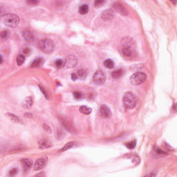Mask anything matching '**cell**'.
<instances>
[{
	"label": "cell",
	"instance_id": "7a4b0ae2",
	"mask_svg": "<svg viewBox=\"0 0 177 177\" xmlns=\"http://www.w3.org/2000/svg\"><path fill=\"white\" fill-rule=\"evenodd\" d=\"M1 22L7 26L15 28L20 23V18L15 14L6 13L1 16Z\"/></svg>",
	"mask_w": 177,
	"mask_h": 177
},
{
	"label": "cell",
	"instance_id": "2e32d148",
	"mask_svg": "<svg viewBox=\"0 0 177 177\" xmlns=\"http://www.w3.org/2000/svg\"><path fill=\"white\" fill-rule=\"evenodd\" d=\"M62 122L63 125L65 127V128H66L68 131H69V132H71V133H74V132H75V128L73 127V125H72L69 121H67V120H62Z\"/></svg>",
	"mask_w": 177,
	"mask_h": 177
},
{
	"label": "cell",
	"instance_id": "9c48e42d",
	"mask_svg": "<svg viewBox=\"0 0 177 177\" xmlns=\"http://www.w3.org/2000/svg\"><path fill=\"white\" fill-rule=\"evenodd\" d=\"M114 17V10L111 9H107L104 10L101 14V17L104 21H109L111 20Z\"/></svg>",
	"mask_w": 177,
	"mask_h": 177
},
{
	"label": "cell",
	"instance_id": "5b68a950",
	"mask_svg": "<svg viewBox=\"0 0 177 177\" xmlns=\"http://www.w3.org/2000/svg\"><path fill=\"white\" fill-rule=\"evenodd\" d=\"M147 79V75L143 72H136L134 73L130 78V81L132 85H139L145 82Z\"/></svg>",
	"mask_w": 177,
	"mask_h": 177
},
{
	"label": "cell",
	"instance_id": "74e56055",
	"mask_svg": "<svg viewBox=\"0 0 177 177\" xmlns=\"http://www.w3.org/2000/svg\"><path fill=\"white\" fill-rule=\"evenodd\" d=\"M3 62H4V59H3V56H2V55H1V62H0V63H1V64H2L3 63Z\"/></svg>",
	"mask_w": 177,
	"mask_h": 177
},
{
	"label": "cell",
	"instance_id": "cb8c5ba5",
	"mask_svg": "<svg viewBox=\"0 0 177 177\" xmlns=\"http://www.w3.org/2000/svg\"><path fill=\"white\" fill-rule=\"evenodd\" d=\"M9 36H10V32L8 31V30H4L0 33V37H1V39H8Z\"/></svg>",
	"mask_w": 177,
	"mask_h": 177
},
{
	"label": "cell",
	"instance_id": "ac0fdd59",
	"mask_svg": "<svg viewBox=\"0 0 177 177\" xmlns=\"http://www.w3.org/2000/svg\"><path fill=\"white\" fill-rule=\"evenodd\" d=\"M79 110H80V111L82 114H85V115H88V114H90L91 113V111H92V109H91V108H90V107H88L87 106H81L80 107V109H79Z\"/></svg>",
	"mask_w": 177,
	"mask_h": 177
},
{
	"label": "cell",
	"instance_id": "3957f363",
	"mask_svg": "<svg viewBox=\"0 0 177 177\" xmlns=\"http://www.w3.org/2000/svg\"><path fill=\"white\" fill-rule=\"evenodd\" d=\"M38 47L42 52L49 54L53 51L55 49V44L50 39H43L38 42Z\"/></svg>",
	"mask_w": 177,
	"mask_h": 177
},
{
	"label": "cell",
	"instance_id": "5bb4252c",
	"mask_svg": "<svg viewBox=\"0 0 177 177\" xmlns=\"http://www.w3.org/2000/svg\"><path fill=\"white\" fill-rule=\"evenodd\" d=\"M44 59L42 57H38V58H36V60H34L33 62H32L31 67L32 68H38V67H40L44 63Z\"/></svg>",
	"mask_w": 177,
	"mask_h": 177
},
{
	"label": "cell",
	"instance_id": "7c38bea8",
	"mask_svg": "<svg viewBox=\"0 0 177 177\" xmlns=\"http://www.w3.org/2000/svg\"><path fill=\"white\" fill-rule=\"evenodd\" d=\"M101 114L102 117L105 118H108L111 116V112L110 109L105 104H102L101 107Z\"/></svg>",
	"mask_w": 177,
	"mask_h": 177
},
{
	"label": "cell",
	"instance_id": "8fae6325",
	"mask_svg": "<svg viewBox=\"0 0 177 177\" xmlns=\"http://www.w3.org/2000/svg\"><path fill=\"white\" fill-rule=\"evenodd\" d=\"M22 36L24 37V39L28 42H33L35 41V36L31 31H30L28 30H25L22 33Z\"/></svg>",
	"mask_w": 177,
	"mask_h": 177
},
{
	"label": "cell",
	"instance_id": "ba28073f",
	"mask_svg": "<svg viewBox=\"0 0 177 177\" xmlns=\"http://www.w3.org/2000/svg\"><path fill=\"white\" fill-rule=\"evenodd\" d=\"M47 158L42 157L38 159L35 163L34 165V170L35 171H39L40 169H43L47 164Z\"/></svg>",
	"mask_w": 177,
	"mask_h": 177
},
{
	"label": "cell",
	"instance_id": "277c9868",
	"mask_svg": "<svg viewBox=\"0 0 177 177\" xmlns=\"http://www.w3.org/2000/svg\"><path fill=\"white\" fill-rule=\"evenodd\" d=\"M122 102L124 104L125 107L126 109H133L136 107L137 104V97L132 92H127L125 93Z\"/></svg>",
	"mask_w": 177,
	"mask_h": 177
},
{
	"label": "cell",
	"instance_id": "e575fe53",
	"mask_svg": "<svg viewBox=\"0 0 177 177\" xmlns=\"http://www.w3.org/2000/svg\"><path fill=\"white\" fill-rule=\"evenodd\" d=\"M30 52H31V49L29 48H26L24 49V53L26 55H29Z\"/></svg>",
	"mask_w": 177,
	"mask_h": 177
},
{
	"label": "cell",
	"instance_id": "1f68e13d",
	"mask_svg": "<svg viewBox=\"0 0 177 177\" xmlns=\"http://www.w3.org/2000/svg\"><path fill=\"white\" fill-rule=\"evenodd\" d=\"M18 173L17 168H13L9 171V175L10 176H15Z\"/></svg>",
	"mask_w": 177,
	"mask_h": 177
},
{
	"label": "cell",
	"instance_id": "e0dca14e",
	"mask_svg": "<svg viewBox=\"0 0 177 177\" xmlns=\"http://www.w3.org/2000/svg\"><path fill=\"white\" fill-rule=\"evenodd\" d=\"M124 75V71L122 69H117L116 71H113L111 73V75L114 79H119L120 78L122 75Z\"/></svg>",
	"mask_w": 177,
	"mask_h": 177
},
{
	"label": "cell",
	"instance_id": "d6986e66",
	"mask_svg": "<svg viewBox=\"0 0 177 177\" xmlns=\"http://www.w3.org/2000/svg\"><path fill=\"white\" fill-rule=\"evenodd\" d=\"M77 76L80 79H85L87 76V71L85 69H80L77 72Z\"/></svg>",
	"mask_w": 177,
	"mask_h": 177
},
{
	"label": "cell",
	"instance_id": "f546056e",
	"mask_svg": "<svg viewBox=\"0 0 177 177\" xmlns=\"http://www.w3.org/2000/svg\"><path fill=\"white\" fill-rule=\"evenodd\" d=\"M154 150H155V152H156L158 155H165V154H167L165 153V152H163V150L158 148L157 146H156L155 148H154Z\"/></svg>",
	"mask_w": 177,
	"mask_h": 177
},
{
	"label": "cell",
	"instance_id": "4dcf8cb0",
	"mask_svg": "<svg viewBox=\"0 0 177 177\" xmlns=\"http://www.w3.org/2000/svg\"><path fill=\"white\" fill-rule=\"evenodd\" d=\"M105 3L104 1H102V0H98V1H96L94 2V6L96 7H101L102 6V5Z\"/></svg>",
	"mask_w": 177,
	"mask_h": 177
},
{
	"label": "cell",
	"instance_id": "4fadbf2b",
	"mask_svg": "<svg viewBox=\"0 0 177 177\" xmlns=\"http://www.w3.org/2000/svg\"><path fill=\"white\" fill-rule=\"evenodd\" d=\"M33 104V100L31 97H27L24 98V100L22 102V107L25 109H30L32 107Z\"/></svg>",
	"mask_w": 177,
	"mask_h": 177
},
{
	"label": "cell",
	"instance_id": "4316f807",
	"mask_svg": "<svg viewBox=\"0 0 177 177\" xmlns=\"http://www.w3.org/2000/svg\"><path fill=\"white\" fill-rule=\"evenodd\" d=\"M49 147H50V144L47 140H41L40 143H39V148H41V149L49 148Z\"/></svg>",
	"mask_w": 177,
	"mask_h": 177
},
{
	"label": "cell",
	"instance_id": "f1b7e54d",
	"mask_svg": "<svg viewBox=\"0 0 177 177\" xmlns=\"http://www.w3.org/2000/svg\"><path fill=\"white\" fill-rule=\"evenodd\" d=\"M73 96H74V98L77 99V100H80V99L82 98L83 95L82 93H81L80 92L75 91V92H73Z\"/></svg>",
	"mask_w": 177,
	"mask_h": 177
},
{
	"label": "cell",
	"instance_id": "6da1fadb",
	"mask_svg": "<svg viewBox=\"0 0 177 177\" xmlns=\"http://www.w3.org/2000/svg\"><path fill=\"white\" fill-rule=\"evenodd\" d=\"M121 53L123 57L129 59L136 55V50L133 44V39L132 38H125L123 39L121 47Z\"/></svg>",
	"mask_w": 177,
	"mask_h": 177
},
{
	"label": "cell",
	"instance_id": "8992f818",
	"mask_svg": "<svg viewBox=\"0 0 177 177\" xmlns=\"http://www.w3.org/2000/svg\"><path fill=\"white\" fill-rule=\"evenodd\" d=\"M93 80L96 85H102L106 80V75L102 70H98L93 75Z\"/></svg>",
	"mask_w": 177,
	"mask_h": 177
},
{
	"label": "cell",
	"instance_id": "d6a6232c",
	"mask_svg": "<svg viewBox=\"0 0 177 177\" xmlns=\"http://www.w3.org/2000/svg\"><path fill=\"white\" fill-rule=\"evenodd\" d=\"M43 128H44V129L45 130L46 132H47V133H49V134H51V128H50L49 126H48L47 125H44Z\"/></svg>",
	"mask_w": 177,
	"mask_h": 177
},
{
	"label": "cell",
	"instance_id": "ffe728a7",
	"mask_svg": "<svg viewBox=\"0 0 177 177\" xmlns=\"http://www.w3.org/2000/svg\"><path fill=\"white\" fill-rule=\"evenodd\" d=\"M88 9L89 8H88V6L87 4H83L79 7V13L81 15H85L88 13Z\"/></svg>",
	"mask_w": 177,
	"mask_h": 177
},
{
	"label": "cell",
	"instance_id": "8d00e7d4",
	"mask_svg": "<svg viewBox=\"0 0 177 177\" xmlns=\"http://www.w3.org/2000/svg\"><path fill=\"white\" fill-rule=\"evenodd\" d=\"M71 79H72L73 80H76L77 79H78V76H77L76 74H75V73H72V74H71Z\"/></svg>",
	"mask_w": 177,
	"mask_h": 177
},
{
	"label": "cell",
	"instance_id": "d590c367",
	"mask_svg": "<svg viewBox=\"0 0 177 177\" xmlns=\"http://www.w3.org/2000/svg\"><path fill=\"white\" fill-rule=\"evenodd\" d=\"M39 88H40V89H41V91H42V92H43L44 95V96H46V98H48L47 93L46 92V91H45V90H44V88H42V87H40V86H39Z\"/></svg>",
	"mask_w": 177,
	"mask_h": 177
},
{
	"label": "cell",
	"instance_id": "603a6c76",
	"mask_svg": "<svg viewBox=\"0 0 177 177\" xmlns=\"http://www.w3.org/2000/svg\"><path fill=\"white\" fill-rule=\"evenodd\" d=\"M25 61V56L23 54H20L18 55L17 57V63L19 66L23 64Z\"/></svg>",
	"mask_w": 177,
	"mask_h": 177
},
{
	"label": "cell",
	"instance_id": "9a60e30c",
	"mask_svg": "<svg viewBox=\"0 0 177 177\" xmlns=\"http://www.w3.org/2000/svg\"><path fill=\"white\" fill-rule=\"evenodd\" d=\"M22 163L23 165L24 169L26 172L28 171L33 166V163L30 159H23L22 160Z\"/></svg>",
	"mask_w": 177,
	"mask_h": 177
},
{
	"label": "cell",
	"instance_id": "30bf717a",
	"mask_svg": "<svg viewBox=\"0 0 177 177\" xmlns=\"http://www.w3.org/2000/svg\"><path fill=\"white\" fill-rule=\"evenodd\" d=\"M113 6L117 12L122 15H127V10H126V8H125V6L122 4H120V2L114 3Z\"/></svg>",
	"mask_w": 177,
	"mask_h": 177
},
{
	"label": "cell",
	"instance_id": "d4e9b609",
	"mask_svg": "<svg viewBox=\"0 0 177 177\" xmlns=\"http://www.w3.org/2000/svg\"><path fill=\"white\" fill-rule=\"evenodd\" d=\"M64 61L61 59H58L57 60H55V66L57 67V69H61L64 67Z\"/></svg>",
	"mask_w": 177,
	"mask_h": 177
},
{
	"label": "cell",
	"instance_id": "52a82bcc",
	"mask_svg": "<svg viewBox=\"0 0 177 177\" xmlns=\"http://www.w3.org/2000/svg\"><path fill=\"white\" fill-rule=\"evenodd\" d=\"M77 63H78V60L75 56L73 55H69L66 57L64 67L67 69H71V68L75 67Z\"/></svg>",
	"mask_w": 177,
	"mask_h": 177
},
{
	"label": "cell",
	"instance_id": "7402d4cb",
	"mask_svg": "<svg viewBox=\"0 0 177 177\" xmlns=\"http://www.w3.org/2000/svg\"><path fill=\"white\" fill-rule=\"evenodd\" d=\"M75 145V142H69L68 143H67L63 147V148L60 150V152H64V151H67V150L71 149L73 147V146Z\"/></svg>",
	"mask_w": 177,
	"mask_h": 177
},
{
	"label": "cell",
	"instance_id": "836d02e7",
	"mask_svg": "<svg viewBox=\"0 0 177 177\" xmlns=\"http://www.w3.org/2000/svg\"><path fill=\"white\" fill-rule=\"evenodd\" d=\"M26 3L28 4H31V5L35 6V5H37L38 4H39V2H38V1H27Z\"/></svg>",
	"mask_w": 177,
	"mask_h": 177
},
{
	"label": "cell",
	"instance_id": "44dd1931",
	"mask_svg": "<svg viewBox=\"0 0 177 177\" xmlns=\"http://www.w3.org/2000/svg\"><path fill=\"white\" fill-rule=\"evenodd\" d=\"M104 66L107 69H112L114 67V62L111 59H107L103 63Z\"/></svg>",
	"mask_w": 177,
	"mask_h": 177
},
{
	"label": "cell",
	"instance_id": "83f0119b",
	"mask_svg": "<svg viewBox=\"0 0 177 177\" xmlns=\"http://www.w3.org/2000/svg\"><path fill=\"white\" fill-rule=\"evenodd\" d=\"M136 140H134V141L129 142V143H127L126 147L127 148H129V150H132V149H134V148L136 147Z\"/></svg>",
	"mask_w": 177,
	"mask_h": 177
},
{
	"label": "cell",
	"instance_id": "484cf974",
	"mask_svg": "<svg viewBox=\"0 0 177 177\" xmlns=\"http://www.w3.org/2000/svg\"><path fill=\"white\" fill-rule=\"evenodd\" d=\"M7 116H8V118H10L12 121H13L14 122H20V118H18L17 116H15V115H14V114H10V113H8V114H7Z\"/></svg>",
	"mask_w": 177,
	"mask_h": 177
}]
</instances>
